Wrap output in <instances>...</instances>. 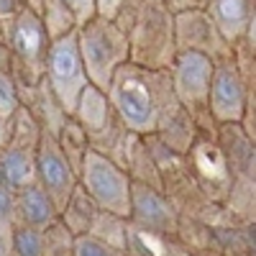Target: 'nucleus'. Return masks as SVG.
<instances>
[{"label":"nucleus","mask_w":256,"mask_h":256,"mask_svg":"<svg viewBox=\"0 0 256 256\" xmlns=\"http://www.w3.org/2000/svg\"><path fill=\"white\" fill-rule=\"evenodd\" d=\"M105 92L120 126L136 136H156L162 120L180 105L166 70H146L134 62L120 64Z\"/></svg>","instance_id":"nucleus-1"},{"label":"nucleus","mask_w":256,"mask_h":256,"mask_svg":"<svg viewBox=\"0 0 256 256\" xmlns=\"http://www.w3.org/2000/svg\"><path fill=\"white\" fill-rule=\"evenodd\" d=\"M123 34L128 36V62L146 70H169L177 46L174 13L164 0H138Z\"/></svg>","instance_id":"nucleus-2"},{"label":"nucleus","mask_w":256,"mask_h":256,"mask_svg":"<svg viewBox=\"0 0 256 256\" xmlns=\"http://www.w3.org/2000/svg\"><path fill=\"white\" fill-rule=\"evenodd\" d=\"M0 38L8 49V74L16 80L18 90H34L44 77V59L52 44L41 16L24 6Z\"/></svg>","instance_id":"nucleus-3"},{"label":"nucleus","mask_w":256,"mask_h":256,"mask_svg":"<svg viewBox=\"0 0 256 256\" xmlns=\"http://www.w3.org/2000/svg\"><path fill=\"white\" fill-rule=\"evenodd\" d=\"M74 36L88 82L100 90H108L116 70L128 62V36L113 20L100 16L77 26Z\"/></svg>","instance_id":"nucleus-4"},{"label":"nucleus","mask_w":256,"mask_h":256,"mask_svg":"<svg viewBox=\"0 0 256 256\" xmlns=\"http://www.w3.org/2000/svg\"><path fill=\"white\" fill-rule=\"evenodd\" d=\"M212 67H216V62H210L202 54L177 52L166 70L177 102L195 118L200 131H218V123L208 116V92H210Z\"/></svg>","instance_id":"nucleus-5"},{"label":"nucleus","mask_w":256,"mask_h":256,"mask_svg":"<svg viewBox=\"0 0 256 256\" xmlns=\"http://www.w3.org/2000/svg\"><path fill=\"white\" fill-rule=\"evenodd\" d=\"M77 182L95 200L98 208H105L116 216H131V174L126 169L95 148H88L82 156Z\"/></svg>","instance_id":"nucleus-6"},{"label":"nucleus","mask_w":256,"mask_h":256,"mask_svg":"<svg viewBox=\"0 0 256 256\" xmlns=\"http://www.w3.org/2000/svg\"><path fill=\"white\" fill-rule=\"evenodd\" d=\"M44 80L49 82V88H52L54 98L59 100L62 110L72 116L80 92L90 84L88 74H84V67H82V59H80L74 31L54 38L49 44V52L44 59Z\"/></svg>","instance_id":"nucleus-7"},{"label":"nucleus","mask_w":256,"mask_h":256,"mask_svg":"<svg viewBox=\"0 0 256 256\" xmlns=\"http://www.w3.org/2000/svg\"><path fill=\"white\" fill-rule=\"evenodd\" d=\"M254 92V84H248L238 70L233 56L218 62L212 67L210 92H208V116L218 126L241 123L248 95Z\"/></svg>","instance_id":"nucleus-8"},{"label":"nucleus","mask_w":256,"mask_h":256,"mask_svg":"<svg viewBox=\"0 0 256 256\" xmlns=\"http://www.w3.org/2000/svg\"><path fill=\"white\" fill-rule=\"evenodd\" d=\"M34 169H36L38 187L52 198V202L54 205L67 202L72 190L77 187V172L72 169V164L64 159V154L59 152L54 136L49 131H44V128H41L38 141H36Z\"/></svg>","instance_id":"nucleus-9"},{"label":"nucleus","mask_w":256,"mask_h":256,"mask_svg":"<svg viewBox=\"0 0 256 256\" xmlns=\"http://www.w3.org/2000/svg\"><path fill=\"white\" fill-rule=\"evenodd\" d=\"M174 46L177 52L202 54L216 64L233 56V46L220 36L205 10H187L174 16Z\"/></svg>","instance_id":"nucleus-10"},{"label":"nucleus","mask_w":256,"mask_h":256,"mask_svg":"<svg viewBox=\"0 0 256 256\" xmlns=\"http://www.w3.org/2000/svg\"><path fill=\"white\" fill-rule=\"evenodd\" d=\"M205 13L216 24L220 36L233 46L256 20V0H208Z\"/></svg>","instance_id":"nucleus-11"},{"label":"nucleus","mask_w":256,"mask_h":256,"mask_svg":"<svg viewBox=\"0 0 256 256\" xmlns=\"http://www.w3.org/2000/svg\"><path fill=\"white\" fill-rule=\"evenodd\" d=\"M131 212L144 220L148 228H159V226H166L169 223V205L162 200V195L148 187V184H141V182H134L131 184Z\"/></svg>","instance_id":"nucleus-12"},{"label":"nucleus","mask_w":256,"mask_h":256,"mask_svg":"<svg viewBox=\"0 0 256 256\" xmlns=\"http://www.w3.org/2000/svg\"><path fill=\"white\" fill-rule=\"evenodd\" d=\"M54 141L59 146V152L64 154V159L72 164V169H74V172H80L82 156L90 148V138H88V134H84V128L72 116H67V118H64V123L59 126V131L54 134Z\"/></svg>","instance_id":"nucleus-13"},{"label":"nucleus","mask_w":256,"mask_h":256,"mask_svg":"<svg viewBox=\"0 0 256 256\" xmlns=\"http://www.w3.org/2000/svg\"><path fill=\"white\" fill-rule=\"evenodd\" d=\"M18 208H20V216L26 218L28 226H46V223H52L54 210H56V205L52 202V198L38 184L20 187Z\"/></svg>","instance_id":"nucleus-14"},{"label":"nucleus","mask_w":256,"mask_h":256,"mask_svg":"<svg viewBox=\"0 0 256 256\" xmlns=\"http://www.w3.org/2000/svg\"><path fill=\"white\" fill-rule=\"evenodd\" d=\"M20 108V90L8 72H0V123H8Z\"/></svg>","instance_id":"nucleus-15"},{"label":"nucleus","mask_w":256,"mask_h":256,"mask_svg":"<svg viewBox=\"0 0 256 256\" xmlns=\"http://www.w3.org/2000/svg\"><path fill=\"white\" fill-rule=\"evenodd\" d=\"M13 251L16 256H41L44 254V241L34 228H18L13 233Z\"/></svg>","instance_id":"nucleus-16"},{"label":"nucleus","mask_w":256,"mask_h":256,"mask_svg":"<svg viewBox=\"0 0 256 256\" xmlns=\"http://www.w3.org/2000/svg\"><path fill=\"white\" fill-rule=\"evenodd\" d=\"M64 6L72 13L74 26H82L90 18H95V0H64Z\"/></svg>","instance_id":"nucleus-17"},{"label":"nucleus","mask_w":256,"mask_h":256,"mask_svg":"<svg viewBox=\"0 0 256 256\" xmlns=\"http://www.w3.org/2000/svg\"><path fill=\"white\" fill-rule=\"evenodd\" d=\"M74 256H113V251L105 246V244L84 236V238H77V244H74Z\"/></svg>","instance_id":"nucleus-18"},{"label":"nucleus","mask_w":256,"mask_h":256,"mask_svg":"<svg viewBox=\"0 0 256 256\" xmlns=\"http://www.w3.org/2000/svg\"><path fill=\"white\" fill-rule=\"evenodd\" d=\"M131 3H136V0H95V16L108 18V20H116L118 13H120L126 6H131Z\"/></svg>","instance_id":"nucleus-19"},{"label":"nucleus","mask_w":256,"mask_h":256,"mask_svg":"<svg viewBox=\"0 0 256 256\" xmlns=\"http://www.w3.org/2000/svg\"><path fill=\"white\" fill-rule=\"evenodd\" d=\"M164 6L177 16V13H187V10H205L208 0H164Z\"/></svg>","instance_id":"nucleus-20"},{"label":"nucleus","mask_w":256,"mask_h":256,"mask_svg":"<svg viewBox=\"0 0 256 256\" xmlns=\"http://www.w3.org/2000/svg\"><path fill=\"white\" fill-rule=\"evenodd\" d=\"M0 72H8V49L3 44V38H0Z\"/></svg>","instance_id":"nucleus-21"},{"label":"nucleus","mask_w":256,"mask_h":256,"mask_svg":"<svg viewBox=\"0 0 256 256\" xmlns=\"http://www.w3.org/2000/svg\"><path fill=\"white\" fill-rule=\"evenodd\" d=\"M3 144H6V126L0 123V148H3Z\"/></svg>","instance_id":"nucleus-22"}]
</instances>
